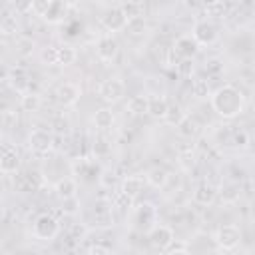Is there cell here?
I'll return each instance as SVG.
<instances>
[{
  "mask_svg": "<svg viewBox=\"0 0 255 255\" xmlns=\"http://www.w3.org/2000/svg\"><path fill=\"white\" fill-rule=\"evenodd\" d=\"M78 58V52L70 44H60L56 46V64L58 66H72Z\"/></svg>",
  "mask_w": 255,
  "mask_h": 255,
  "instance_id": "ac0fdd59",
  "label": "cell"
},
{
  "mask_svg": "<svg viewBox=\"0 0 255 255\" xmlns=\"http://www.w3.org/2000/svg\"><path fill=\"white\" fill-rule=\"evenodd\" d=\"M84 235H86V227H84V225H78V223H76V225L70 227V237H74L76 241H80Z\"/></svg>",
  "mask_w": 255,
  "mask_h": 255,
  "instance_id": "7bdbcfd3",
  "label": "cell"
},
{
  "mask_svg": "<svg viewBox=\"0 0 255 255\" xmlns=\"http://www.w3.org/2000/svg\"><path fill=\"white\" fill-rule=\"evenodd\" d=\"M28 145L36 155H46L54 147V135L48 129H32L28 135Z\"/></svg>",
  "mask_w": 255,
  "mask_h": 255,
  "instance_id": "5b68a950",
  "label": "cell"
},
{
  "mask_svg": "<svg viewBox=\"0 0 255 255\" xmlns=\"http://www.w3.org/2000/svg\"><path fill=\"white\" fill-rule=\"evenodd\" d=\"M32 233L42 239V241H50L54 239L58 233H60V223L54 215H48V213H42L34 219V225H32Z\"/></svg>",
  "mask_w": 255,
  "mask_h": 255,
  "instance_id": "7a4b0ae2",
  "label": "cell"
},
{
  "mask_svg": "<svg viewBox=\"0 0 255 255\" xmlns=\"http://www.w3.org/2000/svg\"><path fill=\"white\" fill-rule=\"evenodd\" d=\"M120 52V44L114 36H102L96 44V54L102 62H112Z\"/></svg>",
  "mask_w": 255,
  "mask_h": 255,
  "instance_id": "8fae6325",
  "label": "cell"
},
{
  "mask_svg": "<svg viewBox=\"0 0 255 255\" xmlns=\"http://www.w3.org/2000/svg\"><path fill=\"white\" fill-rule=\"evenodd\" d=\"M229 143H233L235 147H247L249 145V133L245 129H231Z\"/></svg>",
  "mask_w": 255,
  "mask_h": 255,
  "instance_id": "e575fe53",
  "label": "cell"
},
{
  "mask_svg": "<svg viewBox=\"0 0 255 255\" xmlns=\"http://www.w3.org/2000/svg\"><path fill=\"white\" fill-rule=\"evenodd\" d=\"M76 191H78L76 179H72V177H62V179H58V183H56V193H58L62 199L76 197Z\"/></svg>",
  "mask_w": 255,
  "mask_h": 255,
  "instance_id": "44dd1931",
  "label": "cell"
},
{
  "mask_svg": "<svg viewBox=\"0 0 255 255\" xmlns=\"http://www.w3.org/2000/svg\"><path fill=\"white\" fill-rule=\"evenodd\" d=\"M217 36H219V32H217V26L213 22H209V20L195 22L191 38L195 40L197 46H209V44H213L217 40Z\"/></svg>",
  "mask_w": 255,
  "mask_h": 255,
  "instance_id": "52a82bcc",
  "label": "cell"
},
{
  "mask_svg": "<svg viewBox=\"0 0 255 255\" xmlns=\"http://www.w3.org/2000/svg\"><path fill=\"white\" fill-rule=\"evenodd\" d=\"M124 94H126V84L120 78H108L98 86V96L108 104L120 102Z\"/></svg>",
  "mask_w": 255,
  "mask_h": 255,
  "instance_id": "277c9868",
  "label": "cell"
},
{
  "mask_svg": "<svg viewBox=\"0 0 255 255\" xmlns=\"http://www.w3.org/2000/svg\"><path fill=\"white\" fill-rule=\"evenodd\" d=\"M205 72H207V76H219L223 72V60L221 58H209L205 62Z\"/></svg>",
  "mask_w": 255,
  "mask_h": 255,
  "instance_id": "74e56055",
  "label": "cell"
},
{
  "mask_svg": "<svg viewBox=\"0 0 255 255\" xmlns=\"http://www.w3.org/2000/svg\"><path fill=\"white\" fill-rule=\"evenodd\" d=\"M112 203H114V207L120 209V211H129V209L133 207V197L126 195L124 191H116L114 197H112Z\"/></svg>",
  "mask_w": 255,
  "mask_h": 255,
  "instance_id": "1f68e13d",
  "label": "cell"
},
{
  "mask_svg": "<svg viewBox=\"0 0 255 255\" xmlns=\"http://www.w3.org/2000/svg\"><path fill=\"white\" fill-rule=\"evenodd\" d=\"M175 70H177V74H179L181 78H191V74H193V70H195L193 58H181V60L175 64Z\"/></svg>",
  "mask_w": 255,
  "mask_h": 255,
  "instance_id": "836d02e7",
  "label": "cell"
},
{
  "mask_svg": "<svg viewBox=\"0 0 255 255\" xmlns=\"http://www.w3.org/2000/svg\"><path fill=\"white\" fill-rule=\"evenodd\" d=\"M215 243L223 251L237 249L239 243H241V229L237 225H233V223H225V225L217 227V231H215Z\"/></svg>",
  "mask_w": 255,
  "mask_h": 255,
  "instance_id": "3957f363",
  "label": "cell"
},
{
  "mask_svg": "<svg viewBox=\"0 0 255 255\" xmlns=\"http://www.w3.org/2000/svg\"><path fill=\"white\" fill-rule=\"evenodd\" d=\"M94 221L96 225H102V227L112 225V209H108L104 203H98L94 207Z\"/></svg>",
  "mask_w": 255,
  "mask_h": 255,
  "instance_id": "83f0119b",
  "label": "cell"
},
{
  "mask_svg": "<svg viewBox=\"0 0 255 255\" xmlns=\"http://www.w3.org/2000/svg\"><path fill=\"white\" fill-rule=\"evenodd\" d=\"M143 179H145V183H149L151 187H155V189H163V187L167 185L169 173H167L165 167H161V165H153L151 169H147V173H145Z\"/></svg>",
  "mask_w": 255,
  "mask_h": 255,
  "instance_id": "9a60e30c",
  "label": "cell"
},
{
  "mask_svg": "<svg viewBox=\"0 0 255 255\" xmlns=\"http://www.w3.org/2000/svg\"><path fill=\"white\" fill-rule=\"evenodd\" d=\"M52 128H54V131L64 133V131H68V128H70V122H68L66 116H56V118L52 120Z\"/></svg>",
  "mask_w": 255,
  "mask_h": 255,
  "instance_id": "ab89813d",
  "label": "cell"
},
{
  "mask_svg": "<svg viewBox=\"0 0 255 255\" xmlns=\"http://www.w3.org/2000/svg\"><path fill=\"white\" fill-rule=\"evenodd\" d=\"M211 108L215 110L217 116L231 120L235 116H239L245 108V96L243 92L233 86V84H225L221 88H217L211 94Z\"/></svg>",
  "mask_w": 255,
  "mask_h": 255,
  "instance_id": "6da1fadb",
  "label": "cell"
},
{
  "mask_svg": "<svg viewBox=\"0 0 255 255\" xmlns=\"http://www.w3.org/2000/svg\"><path fill=\"white\" fill-rule=\"evenodd\" d=\"M191 197H193V201L197 205H211L215 201V197H217V187L213 183H209V181H201L193 189Z\"/></svg>",
  "mask_w": 255,
  "mask_h": 255,
  "instance_id": "7c38bea8",
  "label": "cell"
},
{
  "mask_svg": "<svg viewBox=\"0 0 255 255\" xmlns=\"http://www.w3.org/2000/svg\"><path fill=\"white\" fill-rule=\"evenodd\" d=\"M173 237H175V233H173V229H171L169 225H155V227H151V231H149V235H147L151 247H153V249H159V251L171 247Z\"/></svg>",
  "mask_w": 255,
  "mask_h": 255,
  "instance_id": "ba28073f",
  "label": "cell"
},
{
  "mask_svg": "<svg viewBox=\"0 0 255 255\" xmlns=\"http://www.w3.org/2000/svg\"><path fill=\"white\" fill-rule=\"evenodd\" d=\"M54 98H56V102H58L62 108H70V106H74V104L80 100V90H78L76 84L64 82V84H60V86L56 88Z\"/></svg>",
  "mask_w": 255,
  "mask_h": 255,
  "instance_id": "9c48e42d",
  "label": "cell"
},
{
  "mask_svg": "<svg viewBox=\"0 0 255 255\" xmlns=\"http://www.w3.org/2000/svg\"><path fill=\"white\" fill-rule=\"evenodd\" d=\"M179 165L187 171H191L195 167V155L193 153H179Z\"/></svg>",
  "mask_w": 255,
  "mask_h": 255,
  "instance_id": "60d3db41",
  "label": "cell"
},
{
  "mask_svg": "<svg viewBox=\"0 0 255 255\" xmlns=\"http://www.w3.org/2000/svg\"><path fill=\"white\" fill-rule=\"evenodd\" d=\"M147 106H149V96L137 94V96H131L128 100L126 112H129L131 116H143V114H147Z\"/></svg>",
  "mask_w": 255,
  "mask_h": 255,
  "instance_id": "d6986e66",
  "label": "cell"
},
{
  "mask_svg": "<svg viewBox=\"0 0 255 255\" xmlns=\"http://www.w3.org/2000/svg\"><path fill=\"white\" fill-rule=\"evenodd\" d=\"M167 110V100L163 96H153L149 98V106H147V114L153 116V118H163Z\"/></svg>",
  "mask_w": 255,
  "mask_h": 255,
  "instance_id": "484cf974",
  "label": "cell"
},
{
  "mask_svg": "<svg viewBox=\"0 0 255 255\" xmlns=\"http://www.w3.org/2000/svg\"><path fill=\"white\" fill-rule=\"evenodd\" d=\"M167 255H189L183 247H171L169 251H167Z\"/></svg>",
  "mask_w": 255,
  "mask_h": 255,
  "instance_id": "bcb514c9",
  "label": "cell"
},
{
  "mask_svg": "<svg viewBox=\"0 0 255 255\" xmlns=\"http://www.w3.org/2000/svg\"><path fill=\"white\" fill-rule=\"evenodd\" d=\"M94 126L98 128V129H110L112 126H114V112L112 110H108V108H100V110H96V114H94Z\"/></svg>",
  "mask_w": 255,
  "mask_h": 255,
  "instance_id": "7402d4cb",
  "label": "cell"
},
{
  "mask_svg": "<svg viewBox=\"0 0 255 255\" xmlns=\"http://www.w3.org/2000/svg\"><path fill=\"white\" fill-rule=\"evenodd\" d=\"M80 211V199L78 195L76 197H70V199H62V213L64 215H76Z\"/></svg>",
  "mask_w": 255,
  "mask_h": 255,
  "instance_id": "8d00e7d4",
  "label": "cell"
},
{
  "mask_svg": "<svg viewBox=\"0 0 255 255\" xmlns=\"http://www.w3.org/2000/svg\"><path fill=\"white\" fill-rule=\"evenodd\" d=\"M8 78H10V68L4 62H0V82H6Z\"/></svg>",
  "mask_w": 255,
  "mask_h": 255,
  "instance_id": "f6af8a7d",
  "label": "cell"
},
{
  "mask_svg": "<svg viewBox=\"0 0 255 255\" xmlns=\"http://www.w3.org/2000/svg\"><path fill=\"white\" fill-rule=\"evenodd\" d=\"M100 24H102L108 32H122V30H126L128 18L124 16V12H122L120 6H112V8H108V10L100 16Z\"/></svg>",
  "mask_w": 255,
  "mask_h": 255,
  "instance_id": "8992f818",
  "label": "cell"
},
{
  "mask_svg": "<svg viewBox=\"0 0 255 255\" xmlns=\"http://www.w3.org/2000/svg\"><path fill=\"white\" fill-rule=\"evenodd\" d=\"M42 106V100H40V94H28L24 92L22 98H20V108L24 112H38Z\"/></svg>",
  "mask_w": 255,
  "mask_h": 255,
  "instance_id": "4316f807",
  "label": "cell"
},
{
  "mask_svg": "<svg viewBox=\"0 0 255 255\" xmlns=\"http://www.w3.org/2000/svg\"><path fill=\"white\" fill-rule=\"evenodd\" d=\"M40 56H42V62L46 66H54L56 64V46H46Z\"/></svg>",
  "mask_w": 255,
  "mask_h": 255,
  "instance_id": "f35d334b",
  "label": "cell"
},
{
  "mask_svg": "<svg viewBox=\"0 0 255 255\" xmlns=\"http://www.w3.org/2000/svg\"><path fill=\"white\" fill-rule=\"evenodd\" d=\"M199 129H201L199 122H197L195 118H191V116H185V118L177 124V133H179L181 137H187V139L195 137V135L199 133Z\"/></svg>",
  "mask_w": 255,
  "mask_h": 255,
  "instance_id": "ffe728a7",
  "label": "cell"
},
{
  "mask_svg": "<svg viewBox=\"0 0 255 255\" xmlns=\"http://www.w3.org/2000/svg\"><path fill=\"white\" fill-rule=\"evenodd\" d=\"M16 30H18V20H16V14H2V18H0V32L2 34H6V36H10V34H16Z\"/></svg>",
  "mask_w": 255,
  "mask_h": 255,
  "instance_id": "4dcf8cb0",
  "label": "cell"
},
{
  "mask_svg": "<svg viewBox=\"0 0 255 255\" xmlns=\"http://www.w3.org/2000/svg\"><path fill=\"white\" fill-rule=\"evenodd\" d=\"M145 30H147V22H145L143 16L131 18V20H128V24H126V32H128L129 36H141V34H145Z\"/></svg>",
  "mask_w": 255,
  "mask_h": 255,
  "instance_id": "f546056e",
  "label": "cell"
},
{
  "mask_svg": "<svg viewBox=\"0 0 255 255\" xmlns=\"http://www.w3.org/2000/svg\"><path fill=\"white\" fill-rule=\"evenodd\" d=\"M2 255H18V253H12V251H8V253H2Z\"/></svg>",
  "mask_w": 255,
  "mask_h": 255,
  "instance_id": "7dc6e473",
  "label": "cell"
},
{
  "mask_svg": "<svg viewBox=\"0 0 255 255\" xmlns=\"http://www.w3.org/2000/svg\"><path fill=\"white\" fill-rule=\"evenodd\" d=\"M155 217H157V211L151 203H139L135 209H133V225L137 229H147L151 223H155Z\"/></svg>",
  "mask_w": 255,
  "mask_h": 255,
  "instance_id": "30bf717a",
  "label": "cell"
},
{
  "mask_svg": "<svg viewBox=\"0 0 255 255\" xmlns=\"http://www.w3.org/2000/svg\"><path fill=\"white\" fill-rule=\"evenodd\" d=\"M183 118H185V112L181 110L179 104H167V110H165V114H163L161 120H163L167 126H175V128H177V124H179Z\"/></svg>",
  "mask_w": 255,
  "mask_h": 255,
  "instance_id": "603a6c76",
  "label": "cell"
},
{
  "mask_svg": "<svg viewBox=\"0 0 255 255\" xmlns=\"http://www.w3.org/2000/svg\"><path fill=\"white\" fill-rule=\"evenodd\" d=\"M88 255H112V249L104 243H94L88 247Z\"/></svg>",
  "mask_w": 255,
  "mask_h": 255,
  "instance_id": "b9f144b4",
  "label": "cell"
},
{
  "mask_svg": "<svg viewBox=\"0 0 255 255\" xmlns=\"http://www.w3.org/2000/svg\"><path fill=\"white\" fill-rule=\"evenodd\" d=\"M120 8H122V12H124V16H126L128 20H131V18H137V16H143V10H145V4H143V2H124V4H120Z\"/></svg>",
  "mask_w": 255,
  "mask_h": 255,
  "instance_id": "f1b7e54d",
  "label": "cell"
},
{
  "mask_svg": "<svg viewBox=\"0 0 255 255\" xmlns=\"http://www.w3.org/2000/svg\"><path fill=\"white\" fill-rule=\"evenodd\" d=\"M66 12H68V4H66V2L50 0V6H48V10L44 12L42 20H46L48 24H60V22H64Z\"/></svg>",
  "mask_w": 255,
  "mask_h": 255,
  "instance_id": "4fadbf2b",
  "label": "cell"
},
{
  "mask_svg": "<svg viewBox=\"0 0 255 255\" xmlns=\"http://www.w3.org/2000/svg\"><path fill=\"white\" fill-rule=\"evenodd\" d=\"M143 187H145V179L141 175H128V177H124L120 191H124L129 197H137L143 191Z\"/></svg>",
  "mask_w": 255,
  "mask_h": 255,
  "instance_id": "2e32d148",
  "label": "cell"
},
{
  "mask_svg": "<svg viewBox=\"0 0 255 255\" xmlns=\"http://www.w3.org/2000/svg\"><path fill=\"white\" fill-rule=\"evenodd\" d=\"M197 44H195V40L191 38V36H179L175 42H173V52L177 54V58L181 60V58H193V54L197 52Z\"/></svg>",
  "mask_w": 255,
  "mask_h": 255,
  "instance_id": "5bb4252c",
  "label": "cell"
},
{
  "mask_svg": "<svg viewBox=\"0 0 255 255\" xmlns=\"http://www.w3.org/2000/svg\"><path fill=\"white\" fill-rule=\"evenodd\" d=\"M191 94H193L195 98H199V100H205V98H209V96H211V88H209V82H207L205 78H201V76L193 78V80H191Z\"/></svg>",
  "mask_w": 255,
  "mask_h": 255,
  "instance_id": "d4e9b609",
  "label": "cell"
},
{
  "mask_svg": "<svg viewBox=\"0 0 255 255\" xmlns=\"http://www.w3.org/2000/svg\"><path fill=\"white\" fill-rule=\"evenodd\" d=\"M16 122H18V116H16V112H12V110H6V112H4V124H6V128H12Z\"/></svg>",
  "mask_w": 255,
  "mask_h": 255,
  "instance_id": "ee69618b",
  "label": "cell"
},
{
  "mask_svg": "<svg viewBox=\"0 0 255 255\" xmlns=\"http://www.w3.org/2000/svg\"><path fill=\"white\" fill-rule=\"evenodd\" d=\"M92 151H94V155H96V157H104V155H108V153L112 151V145H110L104 137H98V139H94Z\"/></svg>",
  "mask_w": 255,
  "mask_h": 255,
  "instance_id": "d590c367",
  "label": "cell"
},
{
  "mask_svg": "<svg viewBox=\"0 0 255 255\" xmlns=\"http://www.w3.org/2000/svg\"><path fill=\"white\" fill-rule=\"evenodd\" d=\"M20 167V155L14 149H6L0 155V171L2 173H16Z\"/></svg>",
  "mask_w": 255,
  "mask_h": 255,
  "instance_id": "e0dca14e",
  "label": "cell"
},
{
  "mask_svg": "<svg viewBox=\"0 0 255 255\" xmlns=\"http://www.w3.org/2000/svg\"><path fill=\"white\" fill-rule=\"evenodd\" d=\"M34 48H36V44H34V40H32V38H28V36H20V38H18V42H16V52H18L22 58L32 56Z\"/></svg>",
  "mask_w": 255,
  "mask_h": 255,
  "instance_id": "d6a6232c",
  "label": "cell"
},
{
  "mask_svg": "<svg viewBox=\"0 0 255 255\" xmlns=\"http://www.w3.org/2000/svg\"><path fill=\"white\" fill-rule=\"evenodd\" d=\"M217 193L221 195V201H225V203H235V201L239 199V195H241V185L235 183V181H229V183H225Z\"/></svg>",
  "mask_w": 255,
  "mask_h": 255,
  "instance_id": "cb8c5ba5",
  "label": "cell"
}]
</instances>
